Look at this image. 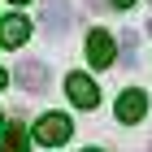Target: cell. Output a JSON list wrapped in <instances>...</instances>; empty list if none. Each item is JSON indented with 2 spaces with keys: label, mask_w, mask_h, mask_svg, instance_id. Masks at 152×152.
<instances>
[{
  "label": "cell",
  "mask_w": 152,
  "mask_h": 152,
  "mask_svg": "<svg viewBox=\"0 0 152 152\" xmlns=\"http://www.w3.org/2000/svg\"><path fill=\"white\" fill-rule=\"evenodd\" d=\"M35 139L44 143V148H61V143L70 139V117L65 113H44L35 122Z\"/></svg>",
  "instance_id": "1"
},
{
  "label": "cell",
  "mask_w": 152,
  "mask_h": 152,
  "mask_svg": "<svg viewBox=\"0 0 152 152\" xmlns=\"http://www.w3.org/2000/svg\"><path fill=\"white\" fill-rule=\"evenodd\" d=\"M87 61H91L96 70L113 65V39H109V31H91L87 35Z\"/></svg>",
  "instance_id": "2"
},
{
  "label": "cell",
  "mask_w": 152,
  "mask_h": 152,
  "mask_svg": "<svg viewBox=\"0 0 152 152\" xmlns=\"http://www.w3.org/2000/svg\"><path fill=\"white\" fill-rule=\"evenodd\" d=\"M65 91H70V100L83 104V109H96V100H100V91H96V83L87 78V74H70V78H65Z\"/></svg>",
  "instance_id": "3"
},
{
  "label": "cell",
  "mask_w": 152,
  "mask_h": 152,
  "mask_svg": "<svg viewBox=\"0 0 152 152\" xmlns=\"http://www.w3.org/2000/svg\"><path fill=\"white\" fill-rule=\"evenodd\" d=\"M143 113H148V96L143 91H122L117 96V117L122 122H139Z\"/></svg>",
  "instance_id": "4"
},
{
  "label": "cell",
  "mask_w": 152,
  "mask_h": 152,
  "mask_svg": "<svg viewBox=\"0 0 152 152\" xmlns=\"http://www.w3.org/2000/svg\"><path fill=\"white\" fill-rule=\"evenodd\" d=\"M26 35H31V22H26V18H18V13L0 22V44H4V48H18V44H26Z\"/></svg>",
  "instance_id": "5"
},
{
  "label": "cell",
  "mask_w": 152,
  "mask_h": 152,
  "mask_svg": "<svg viewBox=\"0 0 152 152\" xmlns=\"http://www.w3.org/2000/svg\"><path fill=\"white\" fill-rule=\"evenodd\" d=\"M13 78L22 83L26 91H44V83H48V70L39 65V61H22V65L13 70Z\"/></svg>",
  "instance_id": "6"
},
{
  "label": "cell",
  "mask_w": 152,
  "mask_h": 152,
  "mask_svg": "<svg viewBox=\"0 0 152 152\" xmlns=\"http://www.w3.org/2000/svg\"><path fill=\"white\" fill-rule=\"evenodd\" d=\"M44 26L52 35H61V31L70 26V4H65V0H48L44 4Z\"/></svg>",
  "instance_id": "7"
},
{
  "label": "cell",
  "mask_w": 152,
  "mask_h": 152,
  "mask_svg": "<svg viewBox=\"0 0 152 152\" xmlns=\"http://www.w3.org/2000/svg\"><path fill=\"white\" fill-rule=\"evenodd\" d=\"M0 152H31L26 148V126L22 122H13V126L0 130Z\"/></svg>",
  "instance_id": "8"
},
{
  "label": "cell",
  "mask_w": 152,
  "mask_h": 152,
  "mask_svg": "<svg viewBox=\"0 0 152 152\" xmlns=\"http://www.w3.org/2000/svg\"><path fill=\"white\" fill-rule=\"evenodd\" d=\"M130 4H135V0H113V9H130Z\"/></svg>",
  "instance_id": "9"
},
{
  "label": "cell",
  "mask_w": 152,
  "mask_h": 152,
  "mask_svg": "<svg viewBox=\"0 0 152 152\" xmlns=\"http://www.w3.org/2000/svg\"><path fill=\"white\" fill-rule=\"evenodd\" d=\"M0 87H9V74H4V70H0Z\"/></svg>",
  "instance_id": "10"
},
{
  "label": "cell",
  "mask_w": 152,
  "mask_h": 152,
  "mask_svg": "<svg viewBox=\"0 0 152 152\" xmlns=\"http://www.w3.org/2000/svg\"><path fill=\"white\" fill-rule=\"evenodd\" d=\"M13 4H26V0H13Z\"/></svg>",
  "instance_id": "11"
},
{
  "label": "cell",
  "mask_w": 152,
  "mask_h": 152,
  "mask_svg": "<svg viewBox=\"0 0 152 152\" xmlns=\"http://www.w3.org/2000/svg\"><path fill=\"white\" fill-rule=\"evenodd\" d=\"M148 31H152V22H148Z\"/></svg>",
  "instance_id": "12"
},
{
  "label": "cell",
  "mask_w": 152,
  "mask_h": 152,
  "mask_svg": "<svg viewBox=\"0 0 152 152\" xmlns=\"http://www.w3.org/2000/svg\"><path fill=\"white\" fill-rule=\"evenodd\" d=\"M91 152H96V148H91Z\"/></svg>",
  "instance_id": "13"
}]
</instances>
